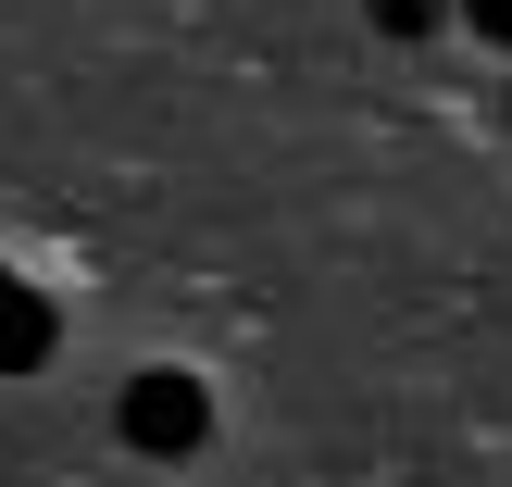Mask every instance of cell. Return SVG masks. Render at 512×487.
<instances>
[{"mask_svg": "<svg viewBox=\"0 0 512 487\" xmlns=\"http://www.w3.org/2000/svg\"><path fill=\"white\" fill-rule=\"evenodd\" d=\"M113 438L138 450V463H188V450L213 438V388H200L188 363H150V375H125V400H113Z\"/></svg>", "mask_w": 512, "mask_h": 487, "instance_id": "cell-1", "label": "cell"}, {"mask_svg": "<svg viewBox=\"0 0 512 487\" xmlns=\"http://www.w3.org/2000/svg\"><path fill=\"white\" fill-rule=\"evenodd\" d=\"M50 350H63V313L38 288H0V375H38Z\"/></svg>", "mask_w": 512, "mask_h": 487, "instance_id": "cell-2", "label": "cell"}, {"mask_svg": "<svg viewBox=\"0 0 512 487\" xmlns=\"http://www.w3.org/2000/svg\"><path fill=\"white\" fill-rule=\"evenodd\" d=\"M375 25H388V38H425V25H450V0H363Z\"/></svg>", "mask_w": 512, "mask_h": 487, "instance_id": "cell-3", "label": "cell"}, {"mask_svg": "<svg viewBox=\"0 0 512 487\" xmlns=\"http://www.w3.org/2000/svg\"><path fill=\"white\" fill-rule=\"evenodd\" d=\"M450 13H463V25H475L488 50H512V0H450Z\"/></svg>", "mask_w": 512, "mask_h": 487, "instance_id": "cell-4", "label": "cell"}, {"mask_svg": "<svg viewBox=\"0 0 512 487\" xmlns=\"http://www.w3.org/2000/svg\"><path fill=\"white\" fill-rule=\"evenodd\" d=\"M0 288H13V263H0Z\"/></svg>", "mask_w": 512, "mask_h": 487, "instance_id": "cell-5", "label": "cell"}]
</instances>
